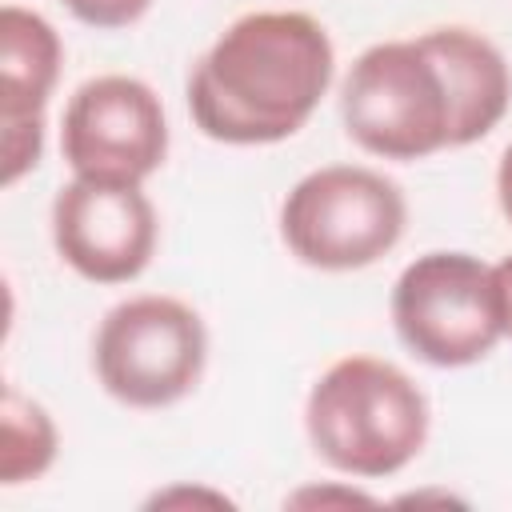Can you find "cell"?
I'll return each instance as SVG.
<instances>
[{"mask_svg": "<svg viewBox=\"0 0 512 512\" xmlns=\"http://www.w3.org/2000/svg\"><path fill=\"white\" fill-rule=\"evenodd\" d=\"M332 72L336 48L316 16L248 12L192 68L188 112L216 144H280L312 120Z\"/></svg>", "mask_w": 512, "mask_h": 512, "instance_id": "6da1fadb", "label": "cell"}, {"mask_svg": "<svg viewBox=\"0 0 512 512\" xmlns=\"http://www.w3.org/2000/svg\"><path fill=\"white\" fill-rule=\"evenodd\" d=\"M428 396L420 384L376 356H344L320 372L304 400L312 452L356 480L404 472L428 444Z\"/></svg>", "mask_w": 512, "mask_h": 512, "instance_id": "7a4b0ae2", "label": "cell"}, {"mask_svg": "<svg viewBox=\"0 0 512 512\" xmlns=\"http://www.w3.org/2000/svg\"><path fill=\"white\" fill-rule=\"evenodd\" d=\"M340 120L380 160H424L452 148V92L420 36L364 48L340 84Z\"/></svg>", "mask_w": 512, "mask_h": 512, "instance_id": "3957f363", "label": "cell"}, {"mask_svg": "<svg viewBox=\"0 0 512 512\" xmlns=\"http://www.w3.org/2000/svg\"><path fill=\"white\" fill-rule=\"evenodd\" d=\"M408 224L404 192L376 168L328 164L292 184L280 204L288 252L320 272H356L388 256Z\"/></svg>", "mask_w": 512, "mask_h": 512, "instance_id": "277c9868", "label": "cell"}, {"mask_svg": "<svg viewBox=\"0 0 512 512\" xmlns=\"http://www.w3.org/2000/svg\"><path fill=\"white\" fill-rule=\"evenodd\" d=\"M392 328L432 368L480 364L504 340L496 264L472 252H424L392 284Z\"/></svg>", "mask_w": 512, "mask_h": 512, "instance_id": "5b68a950", "label": "cell"}, {"mask_svg": "<svg viewBox=\"0 0 512 512\" xmlns=\"http://www.w3.org/2000/svg\"><path fill=\"white\" fill-rule=\"evenodd\" d=\"M208 364V328L176 296H132L104 312L92 340L100 388L128 408H172L196 392Z\"/></svg>", "mask_w": 512, "mask_h": 512, "instance_id": "8992f818", "label": "cell"}, {"mask_svg": "<svg viewBox=\"0 0 512 512\" xmlns=\"http://www.w3.org/2000/svg\"><path fill=\"white\" fill-rule=\"evenodd\" d=\"M60 152L72 176L144 184L168 156L160 96L124 72L84 80L64 104Z\"/></svg>", "mask_w": 512, "mask_h": 512, "instance_id": "52a82bcc", "label": "cell"}, {"mask_svg": "<svg viewBox=\"0 0 512 512\" xmlns=\"http://www.w3.org/2000/svg\"><path fill=\"white\" fill-rule=\"evenodd\" d=\"M160 240V220L144 184L72 176L52 200V244L60 260L92 284L136 280Z\"/></svg>", "mask_w": 512, "mask_h": 512, "instance_id": "ba28073f", "label": "cell"}, {"mask_svg": "<svg viewBox=\"0 0 512 512\" xmlns=\"http://www.w3.org/2000/svg\"><path fill=\"white\" fill-rule=\"evenodd\" d=\"M420 40L444 68V80L452 92V116H456L452 148H468L484 140L512 104V68L504 52L488 36L460 24L428 28L420 32Z\"/></svg>", "mask_w": 512, "mask_h": 512, "instance_id": "9c48e42d", "label": "cell"}, {"mask_svg": "<svg viewBox=\"0 0 512 512\" xmlns=\"http://www.w3.org/2000/svg\"><path fill=\"white\" fill-rule=\"evenodd\" d=\"M60 32L32 8H0V120L44 116L60 80Z\"/></svg>", "mask_w": 512, "mask_h": 512, "instance_id": "30bf717a", "label": "cell"}, {"mask_svg": "<svg viewBox=\"0 0 512 512\" xmlns=\"http://www.w3.org/2000/svg\"><path fill=\"white\" fill-rule=\"evenodd\" d=\"M60 452V432L56 420L48 416L44 404L32 396L4 388L0 400V484L16 488L28 480H40Z\"/></svg>", "mask_w": 512, "mask_h": 512, "instance_id": "8fae6325", "label": "cell"}, {"mask_svg": "<svg viewBox=\"0 0 512 512\" xmlns=\"http://www.w3.org/2000/svg\"><path fill=\"white\" fill-rule=\"evenodd\" d=\"M44 156V116L0 120V184L12 188Z\"/></svg>", "mask_w": 512, "mask_h": 512, "instance_id": "7c38bea8", "label": "cell"}, {"mask_svg": "<svg viewBox=\"0 0 512 512\" xmlns=\"http://www.w3.org/2000/svg\"><path fill=\"white\" fill-rule=\"evenodd\" d=\"M64 8H68L80 24H88V28L116 32V28L136 24V20L152 8V0H64Z\"/></svg>", "mask_w": 512, "mask_h": 512, "instance_id": "4fadbf2b", "label": "cell"}, {"mask_svg": "<svg viewBox=\"0 0 512 512\" xmlns=\"http://www.w3.org/2000/svg\"><path fill=\"white\" fill-rule=\"evenodd\" d=\"M288 504H372V496L356 488H300Z\"/></svg>", "mask_w": 512, "mask_h": 512, "instance_id": "5bb4252c", "label": "cell"}, {"mask_svg": "<svg viewBox=\"0 0 512 512\" xmlns=\"http://www.w3.org/2000/svg\"><path fill=\"white\" fill-rule=\"evenodd\" d=\"M212 504V508H232V500L224 492H204V488H168V492H156L148 504L152 508H168V504Z\"/></svg>", "mask_w": 512, "mask_h": 512, "instance_id": "9a60e30c", "label": "cell"}, {"mask_svg": "<svg viewBox=\"0 0 512 512\" xmlns=\"http://www.w3.org/2000/svg\"><path fill=\"white\" fill-rule=\"evenodd\" d=\"M496 200H500L504 220L512 224V144L504 148V156H500V164H496Z\"/></svg>", "mask_w": 512, "mask_h": 512, "instance_id": "2e32d148", "label": "cell"}, {"mask_svg": "<svg viewBox=\"0 0 512 512\" xmlns=\"http://www.w3.org/2000/svg\"><path fill=\"white\" fill-rule=\"evenodd\" d=\"M496 284H500V304H504V336H512V256L496 264Z\"/></svg>", "mask_w": 512, "mask_h": 512, "instance_id": "e0dca14e", "label": "cell"}]
</instances>
